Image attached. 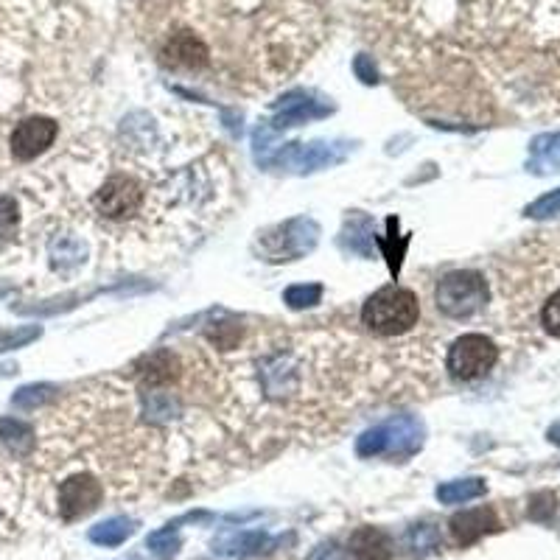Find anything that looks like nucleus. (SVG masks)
<instances>
[{
  "mask_svg": "<svg viewBox=\"0 0 560 560\" xmlns=\"http://www.w3.org/2000/svg\"><path fill=\"white\" fill-rule=\"evenodd\" d=\"M124 17L163 73L236 96L289 82L331 34V0H126Z\"/></svg>",
  "mask_w": 560,
  "mask_h": 560,
  "instance_id": "f257e3e1",
  "label": "nucleus"
},
{
  "mask_svg": "<svg viewBox=\"0 0 560 560\" xmlns=\"http://www.w3.org/2000/svg\"><path fill=\"white\" fill-rule=\"evenodd\" d=\"M420 320L418 294L404 286H384L362 306V325L376 336H404Z\"/></svg>",
  "mask_w": 560,
  "mask_h": 560,
  "instance_id": "f03ea898",
  "label": "nucleus"
},
{
  "mask_svg": "<svg viewBox=\"0 0 560 560\" xmlns=\"http://www.w3.org/2000/svg\"><path fill=\"white\" fill-rule=\"evenodd\" d=\"M423 446V426L409 415L381 423L376 429H367L356 443L359 457H387V460H409Z\"/></svg>",
  "mask_w": 560,
  "mask_h": 560,
  "instance_id": "7ed1b4c3",
  "label": "nucleus"
},
{
  "mask_svg": "<svg viewBox=\"0 0 560 560\" xmlns=\"http://www.w3.org/2000/svg\"><path fill=\"white\" fill-rule=\"evenodd\" d=\"M488 280L474 269H460L448 272L446 278L437 283V308L446 314L448 320H471L482 308L488 306Z\"/></svg>",
  "mask_w": 560,
  "mask_h": 560,
  "instance_id": "20e7f679",
  "label": "nucleus"
},
{
  "mask_svg": "<svg viewBox=\"0 0 560 560\" xmlns=\"http://www.w3.org/2000/svg\"><path fill=\"white\" fill-rule=\"evenodd\" d=\"M499 362V348L485 334H462L446 353V370L454 381H479Z\"/></svg>",
  "mask_w": 560,
  "mask_h": 560,
  "instance_id": "39448f33",
  "label": "nucleus"
},
{
  "mask_svg": "<svg viewBox=\"0 0 560 560\" xmlns=\"http://www.w3.org/2000/svg\"><path fill=\"white\" fill-rule=\"evenodd\" d=\"M59 138V124L48 115H28L9 135V152L17 163H31L45 154Z\"/></svg>",
  "mask_w": 560,
  "mask_h": 560,
  "instance_id": "423d86ee",
  "label": "nucleus"
},
{
  "mask_svg": "<svg viewBox=\"0 0 560 560\" xmlns=\"http://www.w3.org/2000/svg\"><path fill=\"white\" fill-rule=\"evenodd\" d=\"M101 502H104V485L90 471L68 476L65 482H59V490H56V504H59L62 521L90 516Z\"/></svg>",
  "mask_w": 560,
  "mask_h": 560,
  "instance_id": "0eeeda50",
  "label": "nucleus"
},
{
  "mask_svg": "<svg viewBox=\"0 0 560 560\" xmlns=\"http://www.w3.org/2000/svg\"><path fill=\"white\" fill-rule=\"evenodd\" d=\"M448 530L454 535V541L460 546L476 544L479 538H485L490 532L502 530L499 516L490 507H474V510H462L448 521Z\"/></svg>",
  "mask_w": 560,
  "mask_h": 560,
  "instance_id": "6e6552de",
  "label": "nucleus"
},
{
  "mask_svg": "<svg viewBox=\"0 0 560 560\" xmlns=\"http://www.w3.org/2000/svg\"><path fill=\"white\" fill-rule=\"evenodd\" d=\"M272 546V538L266 532L258 530H241L219 535L213 541V552H219L224 558H250V555H261Z\"/></svg>",
  "mask_w": 560,
  "mask_h": 560,
  "instance_id": "1a4fd4ad",
  "label": "nucleus"
},
{
  "mask_svg": "<svg viewBox=\"0 0 560 560\" xmlns=\"http://www.w3.org/2000/svg\"><path fill=\"white\" fill-rule=\"evenodd\" d=\"M348 549L353 560H392L390 535L378 527H359L350 535Z\"/></svg>",
  "mask_w": 560,
  "mask_h": 560,
  "instance_id": "9d476101",
  "label": "nucleus"
},
{
  "mask_svg": "<svg viewBox=\"0 0 560 560\" xmlns=\"http://www.w3.org/2000/svg\"><path fill=\"white\" fill-rule=\"evenodd\" d=\"M527 168L532 174H552L560 168V132L532 140Z\"/></svg>",
  "mask_w": 560,
  "mask_h": 560,
  "instance_id": "9b49d317",
  "label": "nucleus"
},
{
  "mask_svg": "<svg viewBox=\"0 0 560 560\" xmlns=\"http://www.w3.org/2000/svg\"><path fill=\"white\" fill-rule=\"evenodd\" d=\"M34 446V432L23 420L0 418V451L9 457H26Z\"/></svg>",
  "mask_w": 560,
  "mask_h": 560,
  "instance_id": "f8f14e48",
  "label": "nucleus"
},
{
  "mask_svg": "<svg viewBox=\"0 0 560 560\" xmlns=\"http://www.w3.org/2000/svg\"><path fill=\"white\" fill-rule=\"evenodd\" d=\"M485 479H479V476H471V479H454V482H446V485H440L437 488V499L443 504H465L471 502V499H479V496H485Z\"/></svg>",
  "mask_w": 560,
  "mask_h": 560,
  "instance_id": "ddd939ff",
  "label": "nucleus"
},
{
  "mask_svg": "<svg viewBox=\"0 0 560 560\" xmlns=\"http://www.w3.org/2000/svg\"><path fill=\"white\" fill-rule=\"evenodd\" d=\"M135 532V521L126 516H112L90 530V541L98 546H121Z\"/></svg>",
  "mask_w": 560,
  "mask_h": 560,
  "instance_id": "4468645a",
  "label": "nucleus"
},
{
  "mask_svg": "<svg viewBox=\"0 0 560 560\" xmlns=\"http://www.w3.org/2000/svg\"><path fill=\"white\" fill-rule=\"evenodd\" d=\"M404 546L409 549V555L423 558V555H432L440 549V530L432 524H412L404 535Z\"/></svg>",
  "mask_w": 560,
  "mask_h": 560,
  "instance_id": "2eb2a0df",
  "label": "nucleus"
},
{
  "mask_svg": "<svg viewBox=\"0 0 560 560\" xmlns=\"http://www.w3.org/2000/svg\"><path fill=\"white\" fill-rule=\"evenodd\" d=\"M20 233V205L14 196L0 194V241H12Z\"/></svg>",
  "mask_w": 560,
  "mask_h": 560,
  "instance_id": "dca6fc26",
  "label": "nucleus"
},
{
  "mask_svg": "<svg viewBox=\"0 0 560 560\" xmlns=\"http://www.w3.org/2000/svg\"><path fill=\"white\" fill-rule=\"evenodd\" d=\"M54 395V387L51 384H34V387H23V390L14 392L12 404L17 406V409H37V406H42L48 398Z\"/></svg>",
  "mask_w": 560,
  "mask_h": 560,
  "instance_id": "f3484780",
  "label": "nucleus"
},
{
  "mask_svg": "<svg viewBox=\"0 0 560 560\" xmlns=\"http://www.w3.org/2000/svg\"><path fill=\"white\" fill-rule=\"evenodd\" d=\"M42 331L37 328V325H26V328H0V353L3 350H17L23 348V345H28V342H34L37 336H40Z\"/></svg>",
  "mask_w": 560,
  "mask_h": 560,
  "instance_id": "a211bd4d",
  "label": "nucleus"
},
{
  "mask_svg": "<svg viewBox=\"0 0 560 560\" xmlns=\"http://www.w3.org/2000/svg\"><path fill=\"white\" fill-rule=\"evenodd\" d=\"M322 297V286H292L289 292L283 294V300L289 303L292 308H306V306H314V303H320Z\"/></svg>",
  "mask_w": 560,
  "mask_h": 560,
  "instance_id": "6ab92c4d",
  "label": "nucleus"
},
{
  "mask_svg": "<svg viewBox=\"0 0 560 560\" xmlns=\"http://www.w3.org/2000/svg\"><path fill=\"white\" fill-rule=\"evenodd\" d=\"M560 213V188L558 191H549L541 199H535L530 208H527V216L530 219H549V216H558Z\"/></svg>",
  "mask_w": 560,
  "mask_h": 560,
  "instance_id": "aec40b11",
  "label": "nucleus"
},
{
  "mask_svg": "<svg viewBox=\"0 0 560 560\" xmlns=\"http://www.w3.org/2000/svg\"><path fill=\"white\" fill-rule=\"evenodd\" d=\"M541 325L549 336L560 339V292H555L549 300L544 303V311H541Z\"/></svg>",
  "mask_w": 560,
  "mask_h": 560,
  "instance_id": "412c9836",
  "label": "nucleus"
},
{
  "mask_svg": "<svg viewBox=\"0 0 560 560\" xmlns=\"http://www.w3.org/2000/svg\"><path fill=\"white\" fill-rule=\"evenodd\" d=\"M149 546H152L157 555H168V552H174L180 541H177V524H168L166 530L154 532L152 538H149Z\"/></svg>",
  "mask_w": 560,
  "mask_h": 560,
  "instance_id": "4be33fe9",
  "label": "nucleus"
},
{
  "mask_svg": "<svg viewBox=\"0 0 560 560\" xmlns=\"http://www.w3.org/2000/svg\"><path fill=\"white\" fill-rule=\"evenodd\" d=\"M308 560H345V552L336 544H320L308 555Z\"/></svg>",
  "mask_w": 560,
  "mask_h": 560,
  "instance_id": "5701e85b",
  "label": "nucleus"
},
{
  "mask_svg": "<svg viewBox=\"0 0 560 560\" xmlns=\"http://www.w3.org/2000/svg\"><path fill=\"white\" fill-rule=\"evenodd\" d=\"M546 437H549V443H555V446H560V423H555V426H549V432H546Z\"/></svg>",
  "mask_w": 560,
  "mask_h": 560,
  "instance_id": "b1692460",
  "label": "nucleus"
}]
</instances>
